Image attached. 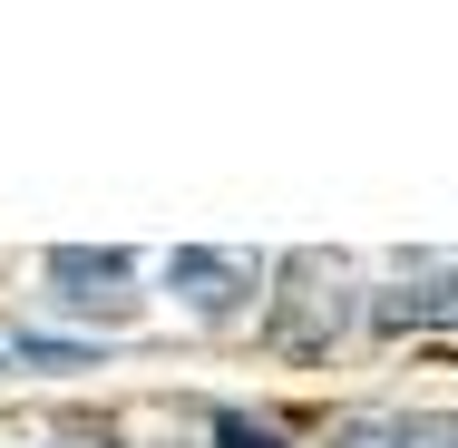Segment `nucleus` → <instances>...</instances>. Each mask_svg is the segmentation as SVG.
Listing matches in <instances>:
<instances>
[{"label": "nucleus", "instance_id": "f03ea898", "mask_svg": "<svg viewBox=\"0 0 458 448\" xmlns=\"http://www.w3.org/2000/svg\"><path fill=\"white\" fill-rule=\"evenodd\" d=\"M361 312L370 332H458V254H410Z\"/></svg>", "mask_w": 458, "mask_h": 448}, {"label": "nucleus", "instance_id": "39448f33", "mask_svg": "<svg viewBox=\"0 0 458 448\" xmlns=\"http://www.w3.org/2000/svg\"><path fill=\"white\" fill-rule=\"evenodd\" d=\"M215 448H283L274 429H254V419H234V410H225V419H215Z\"/></svg>", "mask_w": 458, "mask_h": 448}, {"label": "nucleus", "instance_id": "7ed1b4c3", "mask_svg": "<svg viewBox=\"0 0 458 448\" xmlns=\"http://www.w3.org/2000/svg\"><path fill=\"white\" fill-rule=\"evenodd\" d=\"M254 283H264L254 254H215V244H176V254H166V292H176L195 322H234Z\"/></svg>", "mask_w": 458, "mask_h": 448}, {"label": "nucleus", "instance_id": "20e7f679", "mask_svg": "<svg viewBox=\"0 0 458 448\" xmlns=\"http://www.w3.org/2000/svg\"><path fill=\"white\" fill-rule=\"evenodd\" d=\"M49 283H59V302L107 312V322L137 312V254H127V244H59V254H49Z\"/></svg>", "mask_w": 458, "mask_h": 448}, {"label": "nucleus", "instance_id": "f257e3e1", "mask_svg": "<svg viewBox=\"0 0 458 448\" xmlns=\"http://www.w3.org/2000/svg\"><path fill=\"white\" fill-rule=\"evenodd\" d=\"M342 332H352V273H342V254H283L274 292H264V342L283 360H332Z\"/></svg>", "mask_w": 458, "mask_h": 448}, {"label": "nucleus", "instance_id": "0eeeda50", "mask_svg": "<svg viewBox=\"0 0 458 448\" xmlns=\"http://www.w3.org/2000/svg\"><path fill=\"white\" fill-rule=\"evenodd\" d=\"M59 448H98V439H59Z\"/></svg>", "mask_w": 458, "mask_h": 448}, {"label": "nucleus", "instance_id": "423d86ee", "mask_svg": "<svg viewBox=\"0 0 458 448\" xmlns=\"http://www.w3.org/2000/svg\"><path fill=\"white\" fill-rule=\"evenodd\" d=\"M400 448H458V419H400Z\"/></svg>", "mask_w": 458, "mask_h": 448}]
</instances>
